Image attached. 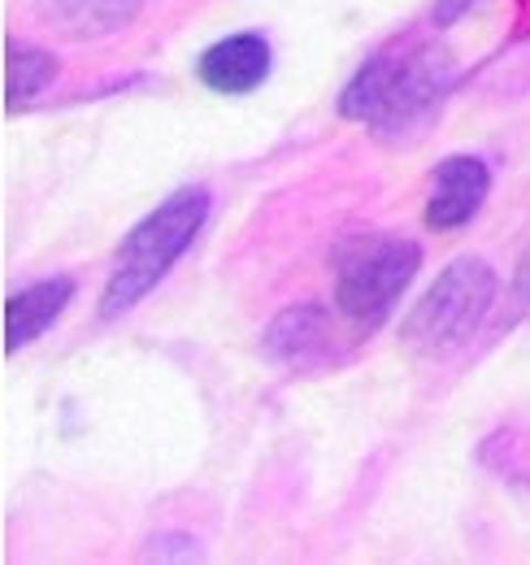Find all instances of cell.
<instances>
[{
	"label": "cell",
	"instance_id": "7a4b0ae2",
	"mask_svg": "<svg viewBox=\"0 0 530 565\" xmlns=\"http://www.w3.org/2000/svg\"><path fill=\"white\" fill-rule=\"evenodd\" d=\"M209 210H213V196L204 188H179L148 213L114 257V275L100 291V318H123L166 279L170 266L197 244Z\"/></svg>",
	"mask_w": 530,
	"mask_h": 565
},
{
	"label": "cell",
	"instance_id": "6da1fadb",
	"mask_svg": "<svg viewBox=\"0 0 530 565\" xmlns=\"http://www.w3.org/2000/svg\"><path fill=\"white\" fill-rule=\"evenodd\" d=\"M448 87H453V71L439 49L396 40L383 53L365 57L361 71L348 78L339 96V114L352 122H365L383 140H396V136L426 131Z\"/></svg>",
	"mask_w": 530,
	"mask_h": 565
},
{
	"label": "cell",
	"instance_id": "30bf717a",
	"mask_svg": "<svg viewBox=\"0 0 530 565\" xmlns=\"http://www.w3.org/2000/svg\"><path fill=\"white\" fill-rule=\"evenodd\" d=\"M57 78V57L35 49V44H22V40H9V57H4V100H9V114H22L31 100H40Z\"/></svg>",
	"mask_w": 530,
	"mask_h": 565
},
{
	"label": "cell",
	"instance_id": "5b68a950",
	"mask_svg": "<svg viewBox=\"0 0 530 565\" xmlns=\"http://www.w3.org/2000/svg\"><path fill=\"white\" fill-rule=\"evenodd\" d=\"M262 353L274 365H287V370H314V365H327L335 353V327L331 313L314 300L305 305H292L283 309L262 335Z\"/></svg>",
	"mask_w": 530,
	"mask_h": 565
},
{
	"label": "cell",
	"instance_id": "9c48e42d",
	"mask_svg": "<svg viewBox=\"0 0 530 565\" xmlns=\"http://www.w3.org/2000/svg\"><path fill=\"white\" fill-rule=\"evenodd\" d=\"M144 4L148 0H44L53 26L66 31V35H78V40H92V35L127 26Z\"/></svg>",
	"mask_w": 530,
	"mask_h": 565
},
{
	"label": "cell",
	"instance_id": "3957f363",
	"mask_svg": "<svg viewBox=\"0 0 530 565\" xmlns=\"http://www.w3.org/2000/svg\"><path fill=\"white\" fill-rule=\"evenodd\" d=\"M500 279L483 257H457L422 291L400 327V344L417 356H444L462 349L496 305Z\"/></svg>",
	"mask_w": 530,
	"mask_h": 565
},
{
	"label": "cell",
	"instance_id": "277c9868",
	"mask_svg": "<svg viewBox=\"0 0 530 565\" xmlns=\"http://www.w3.org/2000/svg\"><path fill=\"white\" fill-rule=\"evenodd\" d=\"M417 266H422V248L413 239H357L335 275L339 313L352 327L374 331L409 291Z\"/></svg>",
	"mask_w": 530,
	"mask_h": 565
},
{
	"label": "cell",
	"instance_id": "ba28073f",
	"mask_svg": "<svg viewBox=\"0 0 530 565\" xmlns=\"http://www.w3.org/2000/svg\"><path fill=\"white\" fill-rule=\"evenodd\" d=\"M74 296V279H40L18 287L9 300H4V349L9 353H22L26 344H35L70 305Z\"/></svg>",
	"mask_w": 530,
	"mask_h": 565
},
{
	"label": "cell",
	"instance_id": "8992f818",
	"mask_svg": "<svg viewBox=\"0 0 530 565\" xmlns=\"http://www.w3.org/2000/svg\"><path fill=\"white\" fill-rule=\"evenodd\" d=\"M491 192V166L483 157H448L435 170L431 196H426V226L431 231H457L469 217H478L483 201Z\"/></svg>",
	"mask_w": 530,
	"mask_h": 565
},
{
	"label": "cell",
	"instance_id": "52a82bcc",
	"mask_svg": "<svg viewBox=\"0 0 530 565\" xmlns=\"http://www.w3.org/2000/svg\"><path fill=\"white\" fill-rule=\"evenodd\" d=\"M269 66H274V53L262 35L244 31V35H226L218 44H209L200 53L197 74L200 83L218 96H248L257 92L265 78H269Z\"/></svg>",
	"mask_w": 530,
	"mask_h": 565
}]
</instances>
